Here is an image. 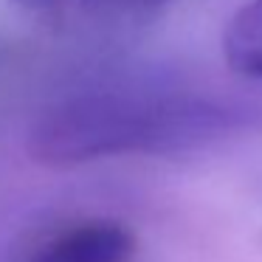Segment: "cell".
Here are the masks:
<instances>
[{"label": "cell", "instance_id": "1", "mask_svg": "<svg viewBox=\"0 0 262 262\" xmlns=\"http://www.w3.org/2000/svg\"><path fill=\"white\" fill-rule=\"evenodd\" d=\"M228 116L200 96L158 88H96L57 102L31 127L29 152L48 166L192 149L226 133Z\"/></svg>", "mask_w": 262, "mask_h": 262}, {"label": "cell", "instance_id": "2", "mask_svg": "<svg viewBox=\"0 0 262 262\" xmlns=\"http://www.w3.org/2000/svg\"><path fill=\"white\" fill-rule=\"evenodd\" d=\"M136 248L138 239L127 223L113 217H85L37 239L20 262H133Z\"/></svg>", "mask_w": 262, "mask_h": 262}, {"label": "cell", "instance_id": "3", "mask_svg": "<svg viewBox=\"0 0 262 262\" xmlns=\"http://www.w3.org/2000/svg\"><path fill=\"white\" fill-rule=\"evenodd\" d=\"M46 26L62 31H113L136 26L164 12L172 0H12Z\"/></svg>", "mask_w": 262, "mask_h": 262}, {"label": "cell", "instance_id": "4", "mask_svg": "<svg viewBox=\"0 0 262 262\" xmlns=\"http://www.w3.org/2000/svg\"><path fill=\"white\" fill-rule=\"evenodd\" d=\"M223 59L234 74L262 82V0H248L223 29Z\"/></svg>", "mask_w": 262, "mask_h": 262}]
</instances>
